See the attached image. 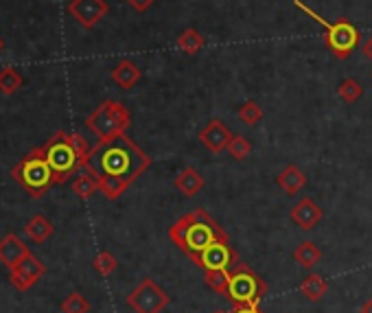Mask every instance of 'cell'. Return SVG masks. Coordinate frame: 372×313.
<instances>
[{
	"instance_id": "obj_1",
	"label": "cell",
	"mask_w": 372,
	"mask_h": 313,
	"mask_svg": "<svg viewBox=\"0 0 372 313\" xmlns=\"http://www.w3.org/2000/svg\"><path fill=\"white\" fill-rule=\"evenodd\" d=\"M151 167V158L143 151L127 134H121L110 141H99L94 149H90V158L84 164L96 180L112 178L123 182L127 189L139 176Z\"/></svg>"
},
{
	"instance_id": "obj_2",
	"label": "cell",
	"mask_w": 372,
	"mask_h": 313,
	"mask_svg": "<svg viewBox=\"0 0 372 313\" xmlns=\"http://www.w3.org/2000/svg\"><path fill=\"white\" fill-rule=\"evenodd\" d=\"M169 239L195 263V259L206 248H211L213 243L228 241V234L204 208H195L193 213L180 217L169 228Z\"/></svg>"
},
{
	"instance_id": "obj_3",
	"label": "cell",
	"mask_w": 372,
	"mask_h": 313,
	"mask_svg": "<svg viewBox=\"0 0 372 313\" xmlns=\"http://www.w3.org/2000/svg\"><path fill=\"white\" fill-rule=\"evenodd\" d=\"M42 149L46 154L51 169L55 171L57 184H64L71 176L79 173L90 158V147L86 143V138L69 131H57Z\"/></svg>"
},
{
	"instance_id": "obj_4",
	"label": "cell",
	"mask_w": 372,
	"mask_h": 313,
	"mask_svg": "<svg viewBox=\"0 0 372 313\" xmlns=\"http://www.w3.org/2000/svg\"><path fill=\"white\" fill-rule=\"evenodd\" d=\"M14 180L33 197L38 199L42 197L55 182V171L51 169L46 154L42 147L33 149L31 154H26L14 169H11Z\"/></svg>"
},
{
	"instance_id": "obj_5",
	"label": "cell",
	"mask_w": 372,
	"mask_h": 313,
	"mask_svg": "<svg viewBox=\"0 0 372 313\" xmlns=\"http://www.w3.org/2000/svg\"><path fill=\"white\" fill-rule=\"evenodd\" d=\"M293 5L304 11L307 16H311L318 24L324 26V42L328 46V51L337 57V59H346L351 57V53L359 46L361 42V31L346 18H340V20H335V22H328L324 20L320 14H316L309 5H304L302 0H293Z\"/></svg>"
},
{
	"instance_id": "obj_6",
	"label": "cell",
	"mask_w": 372,
	"mask_h": 313,
	"mask_svg": "<svg viewBox=\"0 0 372 313\" xmlns=\"http://www.w3.org/2000/svg\"><path fill=\"white\" fill-rule=\"evenodd\" d=\"M267 294V285L263 278L248 265L236 263L234 269L230 272V281H228V292H226V300L234 307H258L261 300Z\"/></svg>"
},
{
	"instance_id": "obj_7",
	"label": "cell",
	"mask_w": 372,
	"mask_h": 313,
	"mask_svg": "<svg viewBox=\"0 0 372 313\" xmlns=\"http://www.w3.org/2000/svg\"><path fill=\"white\" fill-rule=\"evenodd\" d=\"M129 125H131V114L121 101H104L86 119V127L99 141H110V138L125 134Z\"/></svg>"
},
{
	"instance_id": "obj_8",
	"label": "cell",
	"mask_w": 372,
	"mask_h": 313,
	"mask_svg": "<svg viewBox=\"0 0 372 313\" xmlns=\"http://www.w3.org/2000/svg\"><path fill=\"white\" fill-rule=\"evenodd\" d=\"M127 307L134 313H162L171 298L169 294L156 283L151 278H143V281L136 285V289L127 294Z\"/></svg>"
},
{
	"instance_id": "obj_9",
	"label": "cell",
	"mask_w": 372,
	"mask_h": 313,
	"mask_svg": "<svg viewBox=\"0 0 372 313\" xmlns=\"http://www.w3.org/2000/svg\"><path fill=\"white\" fill-rule=\"evenodd\" d=\"M236 263H239V254L232 250L230 241L213 243L211 248H206L204 252L195 259V265L199 269H204V272H211V269H228V272H232Z\"/></svg>"
},
{
	"instance_id": "obj_10",
	"label": "cell",
	"mask_w": 372,
	"mask_h": 313,
	"mask_svg": "<svg viewBox=\"0 0 372 313\" xmlns=\"http://www.w3.org/2000/svg\"><path fill=\"white\" fill-rule=\"evenodd\" d=\"M44 272H46V267H44V263L38 259V257H33L31 252L11 269V274H9V281H11V285L18 289V292H26V289H31L33 285H36L40 278L44 276Z\"/></svg>"
},
{
	"instance_id": "obj_11",
	"label": "cell",
	"mask_w": 372,
	"mask_h": 313,
	"mask_svg": "<svg viewBox=\"0 0 372 313\" xmlns=\"http://www.w3.org/2000/svg\"><path fill=\"white\" fill-rule=\"evenodd\" d=\"M110 7L106 0H73L69 5V14L84 26V29H92L94 24H99L108 16Z\"/></svg>"
},
{
	"instance_id": "obj_12",
	"label": "cell",
	"mask_w": 372,
	"mask_h": 313,
	"mask_svg": "<svg viewBox=\"0 0 372 313\" xmlns=\"http://www.w3.org/2000/svg\"><path fill=\"white\" fill-rule=\"evenodd\" d=\"M197 138H199L201 145H204L208 151L221 154L223 149H228V145H230V141H232V134H230V129L223 125V121L213 119V121H208L204 127L199 129Z\"/></svg>"
},
{
	"instance_id": "obj_13",
	"label": "cell",
	"mask_w": 372,
	"mask_h": 313,
	"mask_svg": "<svg viewBox=\"0 0 372 313\" xmlns=\"http://www.w3.org/2000/svg\"><path fill=\"white\" fill-rule=\"evenodd\" d=\"M291 222L300 228V230H313L320 219L324 217V211L311 199V197H302L289 213Z\"/></svg>"
},
{
	"instance_id": "obj_14",
	"label": "cell",
	"mask_w": 372,
	"mask_h": 313,
	"mask_svg": "<svg viewBox=\"0 0 372 313\" xmlns=\"http://www.w3.org/2000/svg\"><path fill=\"white\" fill-rule=\"evenodd\" d=\"M26 254H29V248L24 246L18 234L9 232L0 239V263L7 265L9 269H14Z\"/></svg>"
},
{
	"instance_id": "obj_15",
	"label": "cell",
	"mask_w": 372,
	"mask_h": 313,
	"mask_svg": "<svg viewBox=\"0 0 372 313\" xmlns=\"http://www.w3.org/2000/svg\"><path fill=\"white\" fill-rule=\"evenodd\" d=\"M174 184H176V189H178L184 197H193V195H197L201 189L206 187V180H204V176H201V173H199L197 169L186 167V169H182V171L178 173V176H176Z\"/></svg>"
},
{
	"instance_id": "obj_16",
	"label": "cell",
	"mask_w": 372,
	"mask_h": 313,
	"mask_svg": "<svg viewBox=\"0 0 372 313\" xmlns=\"http://www.w3.org/2000/svg\"><path fill=\"white\" fill-rule=\"evenodd\" d=\"M276 184L287 193V195H296L300 193V189H304L307 184V176H304V171L296 164H287L278 176H276Z\"/></svg>"
},
{
	"instance_id": "obj_17",
	"label": "cell",
	"mask_w": 372,
	"mask_h": 313,
	"mask_svg": "<svg viewBox=\"0 0 372 313\" xmlns=\"http://www.w3.org/2000/svg\"><path fill=\"white\" fill-rule=\"evenodd\" d=\"M112 79H114V84L121 86L123 90H129V88H134V86L139 84V79H141V68H139L136 64H134V61H129V59H123V61H119V64L114 66Z\"/></svg>"
},
{
	"instance_id": "obj_18",
	"label": "cell",
	"mask_w": 372,
	"mask_h": 313,
	"mask_svg": "<svg viewBox=\"0 0 372 313\" xmlns=\"http://www.w3.org/2000/svg\"><path fill=\"white\" fill-rule=\"evenodd\" d=\"M293 261L304 269H313L322 261V250L316 246L313 241H302L300 246L293 250Z\"/></svg>"
},
{
	"instance_id": "obj_19",
	"label": "cell",
	"mask_w": 372,
	"mask_h": 313,
	"mask_svg": "<svg viewBox=\"0 0 372 313\" xmlns=\"http://www.w3.org/2000/svg\"><path fill=\"white\" fill-rule=\"evenodd\" d=\"M300 292L304 294V298H309L311 302H318L326 296L328 292V283L324 281V278L320 274H309L302 278L300 283Z\"/></svg>"
},
{
	"instance_id": "obj_20",
	"label": "cell",
	"mask_w": 372,
	"mask_h": 313,
	"mask_svg": "<svg viewBox=\"0 0 372 313\" xmlns=\"http://www.w3.org/2000/svg\"><path fill=\"white\" fill-rule=\"evenodd\" d=\"M53 232H55V228H53V224L44 215H36L33 219H29L26 226H24V234L29 239H33L36 243H44Z\"/></svg>"
},
{
	"instance_id": "obj_21",
	"label": "cell",
	"mask_w": 372,
	"mask_h": 313,
	"mask_svg": "<svg viewBox=\"0 0 372 313\" xmlns=\"http://www.w3.org/2000/svg\"><path fill=\"white\" fill-rule=\"evenodd\" d=\"M96 191H99V180L92 176L90 171L81 169L77 173V178L73 180V193L81 199H90Z\"/></svg>"
},
{
	"instance_id": "obj_22",
	"label": "cell",
	"mask_w": 372,
	"mask_h": 313,
	"mask_svg": "<svg viewBox=\"0 0 372 313\" xmlns=\"http://www.w3.org/2000/svg\"><path fill=\"white\" fill-rule=\"evenodd\" d=\"M204 44H206L204 36H201V33L195 31V29H186V31L182 33V36L178 38V49H180L182 53H186V55L199 53L201 49H204Z\"/></svg>"
},
{
	"instance_id": "obj_23",
	"label": "cell",
	"mask_w": 372,
	"mask_h": 313,
	"mask_svg": "<svg viewBox=\"0 0 372 313\" xmlns=\"http://www.w3.org/2000/svg\"><path fill=\"white\" fill-rule=\"evenodd\" d=\"M22 84H24L22 75L14 71V68H3V71H0V92L3 94L7 96L16 94L22 88Z\"/></svg>"
},
{
	"instance_id": "obj_24",
	"label": "cell",
	"mask_w": 372,
	"mask_h": 313,
	"mask_svg": "<svg viewBox=\"0 0 372 313\" xmlns=\"http://www.w3.org/2000/svg\"><path fill=\"white\" fill-rule=\"evenodd\" d=\"M204 276H206V285H208L213 292L226 296V292H228V281H230V272H228V269H211V272H204Z\"/></svg>"
},
{
	"instance_id": "obj_25",
	"label": "cell",
	"mask_w": 372,
	"mask_h": 313,
	"mask_svg": "<svg viewBox=\"0 0 372 313\" xmlns=\"http://www.w3.org/2000/svg\"><path fill=\"white\" fill-rule=\"evenodd\" d=\"M92 265H94V269H96L101 276H110L112 272H116V267H119V259H116L112 252L104 250V252H99V254L94 257Z\"/></svg>"
},
{
	"instance_id": "obj_26",
	"label": "cell",
	"mask_w": 372,
	"mask_h": 313,
	"mask_svg": "<svg viewBox=\"0 0 372 313\" xmlns=\"http://www.w3.org/2000/svg\"><path fill=\"white\" fill-rule=\"evenodd\" d=\"M250 151H252V143L248 141L246 136H241V134L232 136V141H230V145H228V154H230L234 160H246V158L250 156Z\"/></svg>"
},
{
	"instance_id": "obj_27",
	"label": "cell",
	"mask_w": 372,
	"mask_h": 313,
	"mask_svg": "<svg viewBox=\"0 0 372 313\" xmlns=\"http://www.w3.org/2000/svg\"><path fill=\"white\" fill-rule=\"evenodd\" d=\"M88 311H90V302L79 292H73L61 302V313H88Z\"/></svg>"
},
{
	"instance_id": "obj_28",
	"label": "cell",
	"mask_w": 372,
	"mask_h": 313,
	"mask_svg": "<svg viewBox=\"0 0 372 313\" xmlns=\"http://www.w3.org/2000/svg\"><path fill=\"white\" fill-rule=\"evenodd\" d=\"M337 92H340V96L346 101V103H357L359 99H361V94H363V88H361V84L357 81V79H344L342 84H340V88H337Z\"/></svg>"
},
{
	"instance_id": "obj_29",
	"label": "cell",
	"mask_w": 372,
	"mask_h": 313,
	"mask_svg": "<svg viewBox=\"0 0 372 313\" xmlns=\"http://www.w3.org/2000/svg\"><path fill=\"white\" fill-rule=\"evenodd\" d=\"M239 119L246 125H256L263 119V110L258 108L256 101H246L243 106L239 108Z\"/></svg>"
},
{
	"instance_id": "obj_30",
	"label": "cell",
	"mask_w": 372,
	"mask_h": 313,
	"mask_svg": "<svg viewBox=\"0 0 372 313\" xmlns=\"http://www.w3.org/2000/svg\"><path fill=\"white\" fill-rule=\"evenodd\" d=\"M127 3H129V7H134V9H136V11H147L154 3H156V0H127Z\"/></svg>"
},
{
	"instance_id": "obj_31",
	"label": "cell",
	"mask_w": 372,
	"mask_h": 313,
	"mask_svg": "<svg viewBox=\"0 0 372 313\" xmlns=\"http://www.w3.org/2000/svg\"><path fill=\"white\" fill-rule=\"evenodd\" d=\"M230 313H261L258 307H248V304H241V307H234Z\"/></svg>"
},
{
	"instance_id": "obj_32",
	"label": "cell",
	"mask_w": 372,
	"mask_h": 313,
	"mask_svg": "<svg viewBox=\"0 0 372 313\" xmlns=\"http://www.w3.org/2000/svg\"><path fill=\"white\" fill-rule=\"evenodd\" d=\"M363 55H366L368 59H372V38L363 44Z\"/></svg>"
},
{
	"instance_id": "obj_33",
	"label": "cell",
	"mask_w": 372,
	"mask_h": 313,
	"mask_svg": "<svg viewBox=\"0 0 372 313\" xmlns=\"http://www.w3.org/2000/svg\"><path fill=\"white\" fill-rule=\"evenodd\" d=\"M359 313H372V298L366 300V302L361 304V311H359Z\"/></svg>"
},
{
	"instance_id": "obj_34",
	"label": "cell",
	"mask_w": 372,
	"mask_h": 313,
	"mask_svg": "<svg viewBox=\"0 0 372 313\" xmlns=\"http://www.w3.org/2000/svg\"><path fill=\"white\" fill-rule=\"evenodd\" d=\"M3 49H5V42H3V38H0V53H3Z\"/></svg>"
},
{
	"instance_id": "obj_35",
	"label": "cell",
	"mask_w": 372,
	"mask_h": 313,
	"mask_svg": "<svg viewBox=\"0 0 372 313\" xmlns=\"http://www.w3.org/2000/svg\"><path fill=\"white\" fill-rule=\"evenodd\" d=\"M217 313H228V311H217Z\"/></svg>"
}]
</instances>
